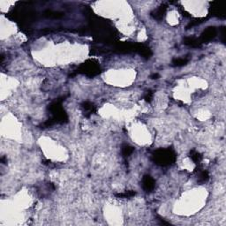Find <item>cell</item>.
<instances>
[{
	"mask_svg": "<svg viewBox=\"0 0 226 226\" xmlns=\"http://www.w3.org/2000/svg\"><path fill=\"white\" fill-rule=\"evenodd\" d=\"M152 98H153V92L149 90V91H147L146 94H145L144 99L146 100L147 102H150V101L152 100Z\"/></svg>",
	"mask_w": 226,
	"mask_h": 226,
	"instance_id": "obj_13",
	"label": "cell"
},
{
	"mask_svg": "<svg viewBox=\"0 0 226 226\" xmlns=\"http://www.w3.org/2000/svg\"><path fill=\"white\" fill-rule=\"evenodd\" d=\"M133 150H134L133 147L125 145V146H124L122 147V154H123L124 156L126 157V156H131L133 154Z\"/></svg>",
	"mask_w": 226,
	"mask_h": 226,
	"instance_id": "obj_10",
	"label": "cell"
},
{
	"mask_svg": "<svg viewBox=\"0 0 226 226\" xmlns=\"http://www.w3.org/2000/svg\"><path fill=\"white\" fill-rule=\"evenodd\" d=\"M217 34L216 28L214 27H208L207 29H205L203 31V33L201 34V37H200V42H209L212 39L215 37Z\"/></svg>",
	"mask_w": 226,
	"mask_h": 226,
	"instance_id": "obj_3",
	"label": "cell"
},
{
	"mask_svg": "<svg viewBox=\"0 0 226 226\" xmlns=\"http://www.w3.org/2000/svg\"><path fill=\"white\" fill-rule=\"evenodd\" d=\"M82 108H83L84 111L86 113H88V114H92V112H94V106L89 102H85L82 104Z\"/></svg>",
	"mask_w": 226,
	"mask_h": 226,
	"instance_id": "obj_8",
	"label": "cell"
},
{
	"mask_svg": "<svg viewBox=\"0 0 226 226\" xmlns=\"http://www.w3.org/2000/svg\"><path fill=\"white\" fill-rule=\"evenodd\" d=\"M150 78L153 79V80H157V79L159 78V74H158V73H154V74H152V75L150 76Z\"/></svg>",
	"mask_w": 226,
	"mask_h": 226,
	"instance_id": "obj_14",
	"label": "cell"
},
{
	"mask_svg": "<svg viewBox=\"0 0 226 226\" xmlns=\"http://www.w3.org/2000/svg\"><path fill=\"white\" fill-rule=\"evenodd\" d=\"M188 58H175L172 61L173 67H183L188 63Z\"/></svg>",
	"mask_w": 226,
	"mask_h": 226,
	"instance_id": "obj_6",
	"label": "cell"
},
{
	"mask_svg": "<svg viewBox=\"0 0 226 226\" xmlns=\"http://www.w3.org/2000/svg\"><path fill=\"white\" fill-rule=\"evenodd\" d=\"M135 192H133V191H127V192H125V193H119V194H117V196L118 197H119V198H131V197H133L135 195Z\"/></svg>",
	"mask_w": 226,
	"mask_h": 226,
	"instance_id": "obj_11",
	"label": "cell"
},
{
	"mask_svg": "<svg viewBox=\"0 0 226 226\" xmlns=\"http://www.w3.org/2000/svg\"><path fill=\"white\" fill-rule=\"evenodd\" d=\"M209 179V173L207 172H201L199 175L200 182H206Z\"/></svg>",
	"mask_w": 226,
	"mask_h": 226,
	"instance_id": "obj_12",
	"label": "cell"
},
{
	"mask_svg": "<svg viewBox=\"0 0 226 226\" xmlns=\"http://www.w3.org/2000/svg\"><path fill=\"white\" fill-rule=\"evenodd\" d=\"M184 42H185V44L188 45V46H191V47H199L201 43L200 41L198 40L195 37H186L184 40Z\"/></svg>",
	"mask_w": 226,
	"mask_h": 226,
	"instance_id": "obj_5",
	"label": "cell"
},
{
	"mask_svg": "<svg viewBox=\"0 0 226 226\" xmlns=\"http://www.w3.org/2000/svg\"><path fill=\"white\" fill-rule=\"evenodd\" d=\"M190 156H191L192 160H193L195 163H199L200 162V160H201V158H202L201 156L200 155L198 152H196L195 150H192V151H191Z\"/></svg>",
	"mask_w": 226,
	"mask_h": 226,
	"instance_id": "obj_9",
	"label": "cell"
},
{
	"mask_svg": "<svg viewBox=\"0 0 226 226\" xmlns=\"http://www.w3.org/2000/svg\"><path fill=\"white\" fill-rule=\"evenodd\" d=\"M80 72L87 74V75H90V76H93V75H95L99 73V67L96 66L95 64H93L91 62V64H83L81 67H80Z\"/></svg>",
	"mask_w": 226,
	"mask_h": 226,
	"instance_id": "obj_2",
	"label": "cell"
},
{
	"mask_svg": "<svg viewBox=\"0 0 226 226\" xmlns=\"http://www.w3.org/2000/svg\"><path fill=\"white\" fill-rule=\"evenodd\" d=\"M142 187L145 192H151L155 188V180L149 176L146 175L142 179Z\"/></svg>",
	"mask_w": 226,
	"mask_h": 226,
	"instance_id": "obj_4",
	"label": "cell"
},
{
	"mask_svg": "<svg viewBox=\"0 0 226 226\" xmlns=\"http://www.w3.org/2000/svg\"><path fill=\"white\" fill-rule=\"evenodd\" d=\"M165 9H166V7L161 6V7L158 8L156 11H155V13L153 14L154 18L156 19V20H161V19H163V15L165 14Z\"/></svg>",
	"mask_w": 226,
	"mask_h": 226,
	"instance_id": "obj_7",
	"label": "cell"
},
{
	"mask_svg": "<svg viewBox=\"0 0 226 226\" xmlns=\"http://www.w3.org/2000/svg\"><path fill=\"white\" fill-rule=\"evenodd\" d=\"M154 161L159 165H169L176 160L175 153L172 149H158L153 155Z\"/></svg>",
	"mask_w": 226,
	"mask_h": 226,
	"instance_id": "obj_1",
	"label": "cell"
}]
</instances>
